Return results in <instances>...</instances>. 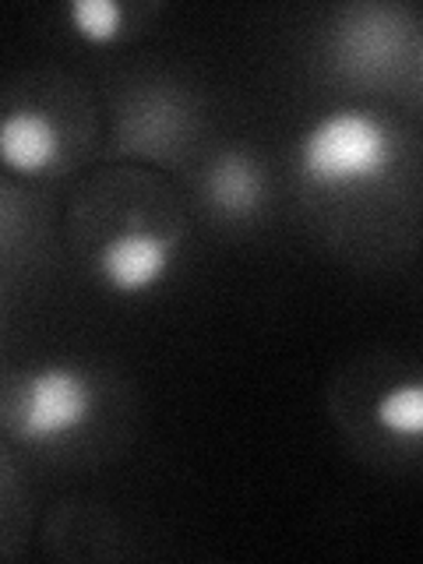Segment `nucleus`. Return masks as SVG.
<instances>
[{
    "mask_svg": "<svg viewBox=\"0 0 423 564\" xmlns=\"http://www.w3.org/2000/svg\"><path fill=\"white\" fill-rule=\"evenodd\" d=\"M395 159L392 131L370 110L322 113L296 141V170L311 187L349 191L375 184Z\"/></svg>",
    "mask_w": 423,
    "mask_h": 564,
    "instance_id": "obj_1",
    "label": "nucleus"
},
{
    "mask_svg": "<svg viewBox=\"0 0 423 564\" xmlns=\"http://www.w3.org/2000/svg\"><path fill=\"white\" fill-rule=\"evenodd\" d=\"M96 410V388L78 367L46 364L25 378L22 392L14 399V431L18 437L43 445L61 441L85 427Z\"/></svg>",
    "mask_w": 423,
    "mask_h": 564,
    "instance_id": "obj_2",
    "label": "nucleus"
},
{
    "mask_svg": "<svg viewBox=\"0 0 423 564\" xmlns=\"http://www.w3.org/2000/svg\"><path fill=\"white\" fill-rule=\"evenodd\" d=\"M176 243L155 229H123L113 240L102 243L96 254V272L102 286L117 296H145L163 286L173 272Z\"/></svg>",
    "mask_w": 423,
    "mask_h": 564,
    "instance_id": "obj_3",
    "label": "nucleus"
},
{
    "mask_svg": "<svg viewBox=\"0 0 423 564\" xmlns=\"http://www.w3.org/2000/svg\"><path fill=\"white\" fill-rule=\"evenodd\" d=\"M57 152L61 134L43 110L22 106V110H8L0 117V166L22 176H35L57 163Z\"/></svg>",
    "mask_w": 423,
    "mask_h": 564,
    "instance_id": "obj_4",
    "label": "nucleus"
},
{
    "mask_svg": "<svg viewBox=\"0 0 423 564\" xmlns=\"http://www.w3.org/2000/svg\"><path fill=\"white\" fill-rule=\"evenodd\" d=\"M375 420L384 434L416 441L423 434V384L402 381L395 388H388V392H381L375 402Z\"/></svg>",
    "mask_w": 423,
    "mask_h": 564,
    "instance_id": "obj_5",
    "label": "nucleus"
},
{
    "mask_svg": "<svg viewBox=\"0 0 423 564\" xmlns=\"http://www.w3.org/2000/svg\"><path fill=\"white\" fill-rule=\"evenodd\" d=\"M67 22L75 29L78 40L93 46H106V43H117L123 29H128V8H123L120 0H70Z\"/></svg>",
    "mask_w": 423,
    "mask_h": 564,
    "instance_id": "obj_6",
    "label": "nucleus"
},
{
    "mask_svg": "<svg viewBox=\"0 0 423 564\" xmlns=\"http://www.w3.org/2000/svg\"><path fill=\"white\" fill-rule=\"evenodd\" d=\"M212 194H216L219 205L234 208V212L251 208L261 198L258 170L247 163L243 155H226V159H219L216 173H212Z\"/></svg>",
    "mask_w": 423,
    "mask_h": 564,
    "instance_id": "obj_7",
    "label": "nucleus"
}]
</instances>
